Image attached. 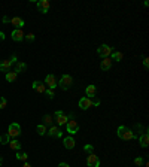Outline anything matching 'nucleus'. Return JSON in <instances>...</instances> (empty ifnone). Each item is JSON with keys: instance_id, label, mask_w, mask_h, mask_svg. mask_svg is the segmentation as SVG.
<instances>
[{"instance_id": "bb28decb", "label": "nucleus", "mask_w": 149, "mask_h": 167, "mask_svg": "<svg viewBox=\"0 0 149 167\" xmlns=\"http://www.w3.org/2000/svg\"><path fill=\"white\" fill-rule=\"evenodd\" d=\"M52 121H54V119H52L51 115H45V116H43V125H51Z\"/></svg>"}, {"instance_id": "7ed1b4c3", "label": "nucleus", "mask_w": 149, "mask_h": 167, "mask_svg": "<svg viewBox=\"0 0 149 167\" xmlns=\"http://www.w3.org/2000/svg\"><path fill=\"white\" fill-rule=\"evenodd\" d=\"M17 63H18V57L17 55H14L11 60H3V61H0V70L2 72H9L11 67Z\"/></svg>"}, {"instance_id": "f8f14e48", "label": "nucleus", "mask_w": 149, "mask_h": 167, "mask_svg": "<svg viewBox=\"0 0 149 167\" xmlns=\"http://www.w3.org/2000/svg\"><path fill=\"white\" fill-rule=\"evenodd\" d=\"M55 119H57V124H58V125H66V124H67L69 116H67V115H64L61 111H57L55 112Z\"/></svg>"}, {"instance_id": "9b49d317", "label": "nucleus", "mask_w": 149, "mask_h": 167, "mask_svg": "<svg viewBox=\"0 0 149 167\" xmlns=\"http://www.w3.org/2000/svg\"><path fill=\"white\" fill-rule=\"evenodd\" d=\"M137 140H139V143H140V146L142 148H148L149 145V134H148V130H145L139 137H137Z\"/></svg>"}, {"instance_id": "b1692460", "label": "nucleus", "mask_w": 149, "mask_h": 167, "mask_svg": "<svg viewBox=\"0 0 149 167\" xmlns=\"http://www.w3.org/2000/svg\"><path fill=\"white\" fill-rule=\"evenodd\" d=\"M36 131H37V134L39 136H43V134H46V125H43V124H39L36 127Z\"/></svg>"}, {"instance_id": "aec40b11", "label": "nucleus", "mask_w": 149, "mask_h": 167, "mask_svg": "<svg viewBox=\"0 0 149 167\" xmlns=\"http://www.w3.org/2000/svg\"><path fill=\"white\" fill-rule=\"evenodd\" d=\"M25 70H27V64H25V63H21V61H18V63L15 64V70H14V72H15L17 75L22 73V72H25Z\"/></svg>"}, {"instance_id": "393cba45", "label": "nucleus", "mask_w": 149, "mask_h": 167, "mask_svg": "<svg viewBox=\"0 0 149 167\" xmlns=\"http://www.w3.org/2000/svg\"><path fill=\"white\" fill-rule=\"evenodd\" d=\"M15 158H17V160H19V161H27L28 155H27L25 152H21V151H18V152H17V155H15Z\"/></svg>"}, {"instance_id": "2f4dec72", "label": "nucleus", "mask_w": 149, "mask_h": 167, "mask_svg": "<svg viewBox=\"0 0 149 167\" xmlns=\"http://www.w3.org/2000/svg\"><path fill=\"white\" fill-rule=\"evenodd\" d=\"M24 37H25V39L28 40V42H33V40L36 39V36H35L33 33H28V35H24Z\"/></svg>"}, {"instance_id": "20e7f679", "label": "nucleus", "mask_w": 149, "mask_h": 167, "mask_svg": "<svg viewBox=\"0 0 149 167\" xmlns=\"http://www.w3.org/2000/svg\"><path fill=\"white\" fill-rule=\"evenodd\" d=\"M112 46L109 45H106V43H103V45H100L98 48H97V55L100 57V58H108V57L112 54Z\"/></svg>"}, {"instance_id": "dca6fc26", "label": "nucleus", "mask_w": 149, "mask_h": 167, "mask_svg": "<svg viewBox=\"0 0 149 167\" xmlns=\"http://www.w3.org/2000/svg\"><path fill=\"white\" fill-rule=\"evenodd\" d=\"M46 134H48V136H52V137H61V136H63V131L60 130L57 125H52V127L49 129V131H46Z\"/></svg>"}, {"instance_id": "2eb2a0df", "label": "nucleus", "mask_w": 149, "mask_h": 167, "mask_svg": "<svg viewBox=\"0 0 149 167\" xmlns=\"http://www.w3.org/2000/svg\"><path fill=\"white\" fill-rule=\"evenodd\" d=\"M9 21H11V24H12V25H15V27L19 28V30H22V27H24V24H25V22H24V19L19 18V17H14V18L9 19Z\"/></svg>"}, {"instance_id": "cd10ccee", "label": "nucleus", "mask_w": 149, "mask_h": 167, "mask_svg": "<svg viewBox=\"0 0 149 167\" xmlns=\"http://www.w3.org/2000/svg\"><path fill=\"white\" fill-rule=\"evenodd\" d=\"M6 105H8L6 97H0V109H5V108H6Z\"/></svg>"}, {"instance_id": "e433bc0d", "label": "nucleus", "mask_w": 149, "mask_h": 167, "mask_svg": "<svg viewBox=\"0 0 149 167\" xmlns=\"http://www.w3.org/2000/svg\"><path fill=\"white\" fill-rule=\"evenodd\" d=\"M22 167H31V166H30L28 163H24V166H22Z\"/></svg>"}, {"instance_id": "a211bd4d", "label": "nucleus", "mask_w": 149, "mask_h": 167, "mask_svg": "<svg viewBox=\"0 0 149 167\" xmlns=\"http://www.w3.org/2000/svg\"><path fill=\"white\" fill-rule=\"evenodd\" d=\"M63 143H64V148L66 149H73L74 148V139L72 136H67L63 139Z\"/></svg>"}, {"instance_id": "ddd939ff", "label": "nucleus", "mask_w": 149, "mask_h": 167, "mask_svg": "<svg viewBox=\"0 0 149 167\" xmlns=\"http://www.w3.org/2000/svg\"><path fill=\"white\" fill-rule=\"evenodd\" d=\"M31 88L37 91V93H45V90H46V85L43 84V82H40V81H35L33 84H31Z\"/></svg>"}, {"instance_id": "f03ea898", "label": "nucleus", "mask_w": 149, "mask_h": 167, "mask_svg": "<svg viewBox=\"0 0 149 167\" xmlns=\"http://www.w3.org/2000/svg\"><path fill=\"white\" fill-rule=\"evenodd\" d=\"M72 84H73V78H72L70 75H63V76L60 78V81H58V85H60V88H61L63 91H67V90L72 87Z\"/></svg>"}, {"instance_id": "473e14b6", "label": "nucleus", "mask_w": 149, "mask_h": 167, "mask_svg": "<svg viewBox=\"0 0 149 167\" xmlns=\"http://www.w3.org/2000/svg\"><path fill=\"white\" fill-rule=\"evenodd\" d=\"M143 67H145V69H148V67H149V60L146 58V57L143 58Z\"/></svg>"}, {"instance_id": "f257e3e1", "label": "nucleus", "mask_w": 149, "mask_h": 167, "mask_svg": "<svg viewBox=\"0 0 149 167\" xmlns=\"http://www.w3.org/2000/svg\"><path fill=\"white\" fill-rule=\"evenodd\" d=\"M116 134H118V137L122 139V140H133V139H137V136L134 134V131L131 130V129H128V127H125V125L118 127Z\"/></svg>"}, {"instance_id": "f704fd0d", "label": "nucleus", "mask_w": 149, "mask_h": 167, "mask_svg": "<svg viewBox=\"0 0 149 167\" xmlns=\"http://www.w3.org/2000/svg\"><path fill=\"white\" fill-rule=\"evenodd\" d=\"M5 33H3V32H0V42H3V40H5Z\"/></svg>"}, {"instance_id": "72a5a7b5", "label": "nucleus", "mask_w": 149, "mask_h": 167, "mask_svg": "<svg viewBox=\"0 0 149 167\" xmlns=\"http://www.w3.org/2000/svg\"><path fill=\"white\" fill-rule=\"evenodd\" d=\"M2 21H3L5 24H8V22H9V17H8V15H5V17L2 18Z\"/></svg>"}, {"instance_id": "6ab92c4d", "label": "nucleus", "mask_w": 149, "mask_h": 167, "mask_svg": "<svg viewBox=\"0 0 149 167\" xmlns=\"http://www.w3.org/2000/svg\"><path fill=\"white\" fill-rule=\"evenodd\" d=\"M12 39L15 40V42H21L22 39H24V33H22V30H19V28H15L14 32H12Z\"/></svg>"}, {"instance_id": "c9c22d12", "label": "nucleus", "mask_w": 149, "mask_h": 167, "mask_svg": "<svg viewBox=\"0 0 149 167\" xmlns=\"http://www.w3.org/2000/svg\"><path fill=\"white\" fill-rule=\"evenodd\" d=\"M58 167H70V166H69L67 163H60V164H58Z\"/></svg>"}, {"instance_id": "4c0bfd02", "label": "nucleus", "mask_w": 149, "mask_h": 167, "mask_svg": "<svg viewBox=\"0 0 149 167\" xmlns=\"http://www.w3.org/2000/svg\"><path fill=\"white\" fill-rule=\"evenodd\" d=\"M2 163H3V158H2V155H0V167H2Z\"/></svg>"}, {"instance_id": "423d86ee", "label": "nucleus", "mask_w": 149, "mask_h": 167, "mask_svg": "<svg viewBox=\"0 0 149 167\" xmlns=\"http://www.w3.org/2000/svg\"><path fill=\"white\" fill-rule=\"evenodd\" d=\"M78 106H79L82 111H87V109L93 108V106H94V102H93V99H88V97H82V99L78 102Z\"/></svg>"}, {"instance_id": "39448f33", "label": "nucleus", "mask_w": 149, "mask_h": 167, "mask_svg": "<svg viewBox=\"0 0 149 167\" xmlns=\"http://www.w3.org/2000/svg\"><path fill=\"white\" fill-rule=\"evenodd\" d=\"M8 134H9V137H14V139H17L19 134H21V125H19L18 122H12V124H9Z\"/></svg>"}, {"instance_id": "7c9ffc66", "label": "nucleus", "mask_w": 149, "mask_h": 167, "mask_svg": "<svg viewBox=\"0 0 149 167\" xmlns=\"http://www.w3.org/2000/svg\"><path fill=\"white\" fill-rule=\"evenodd\" d=\"M143 163H145V161H143V158H142V157L134 158V164H136V166H143Z\"/></svg>"}, {"instance_id": "c85d7f7f", "label": "nucleus", "mask_w": 149, "mask_h": 167, "mask_svg": "<svg viewBox=\"0 0 149 167\" xmlns=\"http://www.w3.org/2000/svg\"><path fill=\"white\" fill-rule=\"evenodd\" d=\"M84 151H85L87 154H93V152H94V146H93V145H85V146H84Z\"/></svg>"}, {"instance_id": "a878e982", "label": "nucleus", "mask_w": 149, "mask_h": 167, "mask_svg": "<svg viewBox=\"0 0 149 167\" xmlns=\"http://www.w3.org/2000/svg\"><path fill=\"white\" fill-rule=\"evenodd\" d=\"M9 140H11V137H9V134H8V133H5V134H2V136H0V143H2V145H8V143H9Z\"/></svg>"}, {"instance_id": "4be33fe9", "label": "nucleus", "mask_w": 149, "mask_h": 167, "mask_svg": "<svg viewBox=\"0 0 149 167\" xmlns=\"http://www.w3.org/2000/svg\"><path fill=\"white\" fill-rule=\"evenodd\" d=\"M17 76H18V75L15 73L14 70H9V72H6V76H5V79H6L8 82H14V81L17 79Z\"/></svg>"}, {"instance_id": "412c9836", "label": "nucleus", "mask_w": 149, "mask_h": 167, "mask_svg": "<svg viewBox=\"0 0 149 167\" xmlns=\"http://www.w3.org/2000/svg\"><path fill=\"white\" fill-rule=\"evenodd\" d=\"M9 148L14 149V151H19V149H21V142H19V140H17V139L9 140Z\"/></svg>"}, {"instance_id": "6e6552de", "label": "nucleus", "mask_w": 149, "mask_h": 167, "mask_svg": "<svg viewBox=\"0 0 149 167\" xmlns=\"http://www.w3.org/2000/svg\"><path fill=\"white\" fill-rule=\"evenodd\" d=\"M87 166L88 167H100V158L97 155L93 154H88V158H87Z\"/></svg>"}, {"instance_id": "5701e85b", "label": "nucleus", "mask_w": 149, "mask_h": 167, "mask_svg": "<svg viewBox=\"0 0 149 167\" xmlns=\"http://www.w3.org/2000/svg\"><path fill=\"white\" fill-rule=\"evenodd\" d=\"M111 60H115L116 63H119V61H122V54L119 52V51H112L111 54Z\"/></svg>"}, {"instance_id": "f3484780", "label": "nucleus", "mask_w": 149, "mask_h": 167, "mask_svg": "<svg viewBox=\"0 0 149 167\" xmlns=\"http://www.w3.org/2000/svg\"><path fill=\"white\" fill-rule=\"evenodd\" d=\"M95 93H97V87L95 85H88L87 88H85V97H88V99H93V97H95Z\"/></svg>"}, {"instance_id": "9d476101", "label": "nucleus", "mask_w": 149, "mask_h": 167, "mask_svg": "<svg viewBox=\"0 0 149 167\" xmlns=\"http://www.w3.org/2000/svg\"><path fill=\"white\" fill-rule=\"evenodd\" d=\"M36 6L40 14H48V11H49V2L48 0H39L36 3Z\"/></svg>"}, {"instance_id": "c756f323", "label": "nucleus", "mask_w": 149, "mask_h": 167, "mask_svg": "<svg viewBox=\"0 0 149 167\" xmlns=\"http://www.w3.org/2000/svg\"><path fill=\"white\" fill-rule=\"evenodd\" d=\"M45 94H46V97H48V99H54V90L46 88V90H45Z\"/></svg>"}, {"instance_id": "4468645a", "label": "nucleus", "mask_w": 149, "mask_h": 167, "mask_svg": "<svg viewBox=\"0 0 149 167\" xmlns=\"http://www.w3.org/2000/svg\"><path fill=\"white\" fill-rule=\"evenodd\" d=\"M112 67V60L108 57V58H103L101 60V64H100V69L103 70V72H108V70H111Z\"/></svg>"}, {"instance_id": "1a4fd4ad", "label": "nucleus", "mask_w": 149, "mask_h": 167, "mask_svg": "<svg viewBox=\"0 0 149 167\" xmlns=\"http://www.w3.org/2000/svg\"><path fill=\"white\" fill-rule=\"evenodd\" d=\"M43 84H46L48 88H51V90H54L57 85H58V84H57V78L52 73H48L45 76V82H43Z\"/></svg>"}, {"instance_id": "0eeeda50", "label": "nucleus", "mask_w": 149, "mask_h": 167, "mask_svg": "<svg viewBox=\"0 0 149 167\" xmlns=\"http://www.w3.org/2000/svg\"><path fill=\"white\" fill-rule=\"evenodd\" d=\"M66 129H67V133L69 134H76L78 131H79V124H78V121H67V124H66Z\"/></svg>"}]
</instances>
